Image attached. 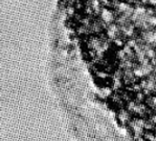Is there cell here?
I'll use <instances>...</instances> for the list:
<instances>
[{
  "label": "cell",
  "instance_id": "cell-1",
  "mask_svg": "<svg viewBox=\"0 0 156 141\" xmlns=\"http://www.w3.org/2000/svg\"><path fill=\"white\" fill-rule=\"evenodd\" d=\"M145 127H146V129H151L152 124L151 123H146V124H145Z\"/></svg>",
  "mask_w": 156,
  "mask_h": 141
},
{
  "label": "cell",
  "instance_id": "cell-3",
  "mask_svg": "<svg viewBox=\"0 0 156 141\" xmlns=\"http://www.w3.org/2000/svg\"><path fill=\"white\" fill-rule=\"evenodd\" d=\"M139 141H144V140H142V139H139Z\"/></svg>",
  "mask_w": 156,
  "mask_h": 141
},
{
  "label": "cell",
  "instance_id": "cell-2",
  "mask_svg": "<svg viewBox=\"0 0 156 141\" xmlns=\"http://www.w3.org/2000/svg\"><path fill=\"white\" fill-rule=\"evenodd\" d=\"M153 120H154V122H155V123H156V116L154 117V118H153Z\"/></svg>",
  "mask_w": 156,
  "mask_h": 141
}]
</instances>
